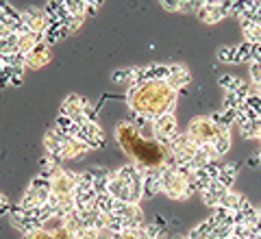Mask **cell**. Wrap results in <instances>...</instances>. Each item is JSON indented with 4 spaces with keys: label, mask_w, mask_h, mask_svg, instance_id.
Wrapping results in <instances>:
<instances>
[{
    "label": "cell",
    "mask_w": 261,
    "mask_h": 239,
    "mask_svg": "<svg viewBox=\"0 0 261 239\" xmlns=\"http://www.w3.org/2000/svg\"><path fill=\"white\" fill-rule=\"evenodd\" d=\"M154 135H157L163 144H172L174 142V133H176V122L170 113L161 115V118L154 120Z\"/></svg>",
    "instance_id": "cell-3"
},
{
    "label": "cell",
    "mask_w": 261,
    "mask_h": 239,
    "mask_svg": "<svg viewBox=\"0 0 261 239\" xmlns=\"http://www.w3.org/2000/svg\"><path fill=\"white\" fill-rule=\"evenodd\" d=\"M174 96L176 92L166 81H146V83H137L128 92V104L144 120H157L170 113L174 107Z\"/></svg>",
    "instance_id": "cell-1"
},
{
    "label": "cell",
    "mask_w": 261,
    "mask_h": 239,
    "mask_svg": "<svg viewBox=\"0 0 261 239\" xmlns=\"http://www.w3.org/2000/svg\"><path fill=\"white\" fill-rule=\"evenodd\" d=\"M48 57H50V52H48V44L39 42V44L27 55V61H29L31 68H39V65H44V63L48 61Z\"/></svg>",
    "instance_id": "cell-4"
},
{
    "label": "cell",
    "mask_w": 261,
    "mask_h": 239,
    "mask_svg": "<svg viewBox=\"0 0 261 239\" xmlns=\"http://www.w3.org/2000/svg\"><path fill=\"white\" fill-rule=\"evenodd\" d=\"M161 5L166 7L168 11H178V5H181V0H161Z\"/></svg>",
    "instance_id": "cell-5"
},
{
    "label": "cell",
    "mask_w": 261,
    "mask_h": 239,
    "mask_svg": "<svg viewBox=\"0 0 261 239\" xmlns=\"http://www.w3.org/2000/svg\"><path fill=\"white\" fill-rule=\"evenodd\" d=\"M118 142L126 150L130 159H135L146 172H159V168L166 163V146L152 139L140 137L137 130L130 122L118 126Z\"/></svg>",
    "instance_id": "cell-2"
},
{
    "label": "cell",
    "mask_w": 261,
    "mask_h": 239,
    "mask_svg": "<svg viewBox=\"0 0 261 239\" xmlns=\"http://www.w3.org/2000/svg\"><path fill=\"white\" fill-rule=\"evenodd\" d=\"M3 72H5V65H3V61H0V78H3Z\"/></svg>",
    "instance_id": "cell-6"
}]
</instances>
